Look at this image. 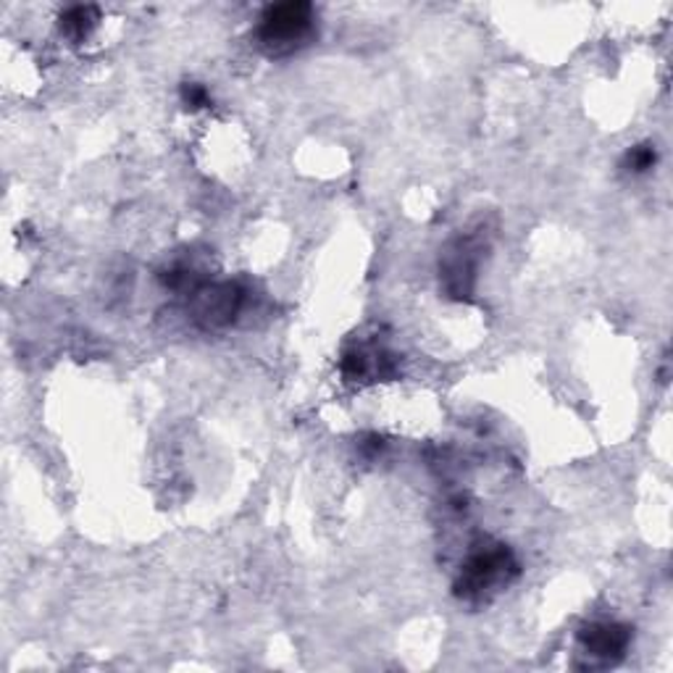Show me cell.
<instances>
[{"mask_svg": "<svg viewBox=\"0 0 673 673\" xmlns=\"http://www.w3.org/2000/svg\"><path fill=\"white\" fill-rule=\"evenodd\" d=\"M314 33V9L308 3H282L266 9L258 40L269 55H287Z\"/></svg>", "mask_w": 673, "mask_h": 673, "instance_id": "obj_1", "label": "cell"}, {"mask_svg": "<svg viewBox=\"0 0 673 673\" xmlns=\"http://www.w3.org/2000/svg\"><path fill=\"white\" fill-rule=\"evenodd\" d=\"M516 571H519V566H516L513 553H510L508 547L495 545L487 547V550H477L464 563L455 592H458V597H464V600H479V597L487 595L492 587L508 582L510 573Z\"/></svg>", "mask_w": 673, "mask_h": 673, "instance_id": "obj_2", "label": "cell"}, {"mask_svg": "<svg viewBox=\"0 0 673 673\" xmlns=\"http://www.w3.org/2000/svg\"><path fill=\"white\" fill-rule=\"evenodd\" d=\"M242 301H245V295L232 282L205 284L192 295V319L201 323L203 329H221L234 321V316L242 308Z\"/></svg>", "mask_w": 673, "mask_h": 673, "instance_id": "obj_3", "label": "cell"}, {"mask_svg": "<svg viewBox=\"0 0 673 673\" xmlns=\"http://www.w3.org/2000/svg\"><path fill=\"white\" fill-rule=\"evenodd\" d=\"M579 637H582L584 650L589 656L600 660H619L626 652L632 634L621 623H592Z\"/></svg>", "mask_w": 673, "mask_h": 673, "instance_id": "obj_4", "label": "cell"}, {"mask_svg": "<svg viewBox=\"0 0 673 673\" xmlns=\"http://www.w3.org/2000/svg\"><path fill=\"white\" fill-rule=\"evenodd\" d=\"M98 24V9L96 5H74L61 16V33L72 40H82L90 35V29Z\"/></svg>", "mask_w": 673, "mask_h": 673, "instance_id": "obj_5", "label": "cell"}, {"mask_svg": "<svg viewBox=\"0 0 673 673\" xmlns=\"http://www.w3.org/2000/svg\"><path fill=\"white\" fill-rule=\"evenodd\" d=\"M652 164H656V151H652L650 145L632 148V151L626 153V166L632 168V172H645V168H650Z\"/></svg>", "mask_w": 673, "mask_h": 673, "instance_id": "obj_6", "label": "cell"}, {"mask_svg": "<svg viewBox=\"0 0 673 673\" xmlns=\"http://www.w3.org/2000/svg\"><path fill=\"white\" fill-rule=\"evenodd\" d=\"M182 101L190 105V109H203V105L211 103V98H208V92H205L203 85L187 82L182 87Z\"/></svg>", "mask_w": 673, "mask_h": 673, "instance_id": "obj_7", "label": "cell"}]
</instances>
